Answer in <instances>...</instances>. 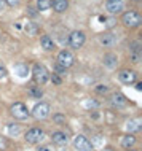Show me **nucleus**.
Here are the masks:
<instances>
[{
	"mask_svg": "<svg viewBox=\"0 0 142 151\" xmlns=\"http://www.w3.org/2000/svg\"><path fill=\"white\" fill-rule=\"evenodd\" d=\"M105 8H107V11L110 14L121 13V10H123V0H107Z\"/></svg>",
	"mask_w": 142,
	"mask_h": 151,
	"instance_id": "nucleus-10",
	"label": "nucleus"
},
{
	"mask_svg": "<svg viewBox=\"0 0 142 151\" xmlns=\"http://www.w3.org/2000/svg\"><path fill=\"white\" fill-rule=\"evenodd\" d=\"M66 70H67V68H64V67H61V65H56V72L59 73V75H66Z\"/></svg>",
	"mask_w": 142,
	"mask_h": 151,
	"instance_id": "nucleus-27",
	"label": "nucleus"
},
{
	"mask_svg": "<svg viewBox=\"0 0 142 151\" xmlns=\"http://www.w3.org/2000/svg\"><path fill=\"white\" fill-rule=\"evenodd\" d=\"M26 142L27 143H32V145H35V143H38L43 138V130L40 129V127H32V129H29L26 132Z\"/></svg>",
	"mask_w": 142,
	"mask_h": 151,
	"instance_id": "nucleus-7",
	"label": "nucleus"
},
{
	"mask_svg": "<svg viewBox=\"0 0 142 151\" xmlns=\"http://www.w3.org/2000/svg\"><path fill=\"white\" fill-rule=\"evenodd\" d=\"M3 10H5V2H3V0H0V13H2Z\"/></svg>",
	"mask_w": 142,
	"mask_h": 151,
	"instance_id": "nucleus-30",
	"label": "nucleus"
},
{
	"mask_svg": "<svg viewBox=\"0 0 142 151\" xmlns=\"http://www.w3.org/2000/svg\"><path fill=\"white\" fill-rule=\"evenodd\" d=\"M5 76H6V68L0 65V80H2V78H5Z\"/></svg>",
	"mask_w": 142,
	"mask_h": 151,
	"instance_id": "nucleus-28",
	"label": "nucleus"
},
{
	"mask_svg": "<svg viewBox=\"0 0 142 151\" xmlns=\"http://www.w3.org/2000/svg\"><path fill=\"white\" fill-rule=\"evenodd\" d=\"M134 143H136V137H133V135H126V137L121 138V146L126 150H129Z\"/></svg>",
	"mask_w": 142,
	"mask_h": 151,
	"instance_id": "nucleus-17",
	"label": "nucleus"
},
{
	"mask_svg": "<svg viewBox=\"0 0 142 151\" xmlns=\"http://www.w3.org/2000/svg\"><path fill=\"white\" fill-rule=\"evenodd\" d=\"M85 40H86L85 33L81 32V30H74V32L69 35V43H70L72 48H75V49L81 48V46L85 45Z\"/></svg>",
	"mask_w": 142,
	"mask_h": 151,
	"instance_id": "nucleus-6",
	"label": "nucleus"
},
{
	"mask_svg": "<svg viewBox=\"0 0 142 151\" xmlns=\"http://www.w3.org/2000/svg\"><path fill=\"white\" fill-rule=\"evenodd\" d=\"M99 41H101V45H104V46H113L117 41V38L113 33H102L99 37Z\"/></svg>",
	"mask_w": 142,
	"mask_h": 151,
	"instance_id": "nucleus-13",
	"label": "nucleus"
},
{
	"mask_svg": "<svg viewBox=\"0 0 142 151\" xmlns=\"http://www.w3.org/2000/svg\"><path fill=\"white\" fill-rule=\"evenodd\" d=\"M121 21H123V24L126 27H137L141 26L142 19L139 16V13H136V11H126L123 18H121Z\"/></svg>",
	"mask_w": 142,
	"mask_h": 151,
	"instance_id": "nucleus-4",
	"label": "nucleus"
},
{
	"mask_svg": "<svg viewBox=\"0 0 142 151\" xmlns=\"http://www.w3.org/2000/svg\"><path fill=\"white\" fill-rule=\"evenodd\" d=\"M139 119H134V121H128V124H126V129L129 130V132H136V130L141 129V124H139Z\"/></svg>",
	"mask_w": 142,
	"mask_h": 151,
	"instance_id": "nucleus-20",
	"label": "nucleus"
},
{
	"mask_svg": "<svg viewBox=\"0 0 142 151\" xmlns=\"http://www.w3.org/2000/svg\"><path fill=\"white\" fill-rule=\"evenodd\" d=\"M6 130H8L10 135H18L19 134V126L18 124H10L8 127H6Z\"/></svg>",
	"mask_w": 142,
	"mask_h": 151,
	"instance_id": "nucleus-23",
	"label": "nucleus"
},
{
	"mask_svg": "<svg viewBox=\"0 0 142 151\" xmlns=\"http://www.w3.org/2000/svg\"><path fill=\"white\" fill-rule=\"evenodd\" d=\"M97 91H99V92H107V88H102V84H101V88H97Z\"/></svg>",
	"mask_w": 142,
	"mask_h": 151,
	"instance_id": "nucleus-31",
	"label": "nucleus"
},
{
	"mask_svg": "<svg viewBox=\"0 0 142 151\" xmlns=\"http://www.w3.org/2000/svg\"><path fill=\"white\" fill-rule=\"evenodd\" d=\"M126 151H133V150H126Z\"/></svg>",
	"mask_w": 142,
	"mask_h": 151,
	"instance_id": "nucleus-33",
	"label": "nucleus"
},
{
	"mask_svg": "<svg viewBox=\"0 0 142 151\" xmlns=\"http://www.w3.org/2000/svg\"><path fill=\"white\" fill-rule=\"evenodd\" d=\"M40 45H42L43 49H46V51H53L54 49V40L50 35H43L40 38Z\"/></svg>",
	"mask_w": 142,
	"mask_h": 151,
	"instance_id": "nucleus-14",
	"label": "nucleus"
},
{
	"mask_svg": "<svg viewBox=\"0 0 142 151\" xmlns=\"http://www.w3.org/2000/svg\"><path fill=\"white\" fill-rule=\"evenodd\" d=\"M118 78H120V81L123 84H133L134 81H136V78H137V73L134 70L125 68V70H121L120 73H118Z\"/></svg>",
	"mask_w": 142,
	"mask_h": 151,
	"instance_id": "nucleus-9",
	"label": "nucleus"
},
{
	"mask_svg": "<svg viewBox=\"0 0 142 151\" xmlns=\"http://www.w3.org/2000/svg\"><path fill=\"white\" fill-rule=\"evenodd\" d=\"M29 94L32 95L34 99H40V97H42V89H40V86H32V88H29Z\"/></svg>",
	"mask_w": 142,
	"mask_h": 151,
	"instance_id": "nucleus-21",
	"label": "nucleus"
},
{
	"mask_svg": "<svg viewBox=\"0 0 142 151\" xmlns=\"http://www.w3.org/2000/svg\"><path fill=\"white\" fill-rule=\"evenodd\" d=\"M74 146H75V150H78V151H91L93 150L91 142L86 137H83V135H77V137L74 138Z\"/></svg>",
	"mask_w": 142,
	"mask_h": 151,
	"instance_id": "nucleus-8",
	"label": "nucleus"
},
{
	"mask_svg": "<svg viewBox=\"0 0 142 151\" xmlns=\"http://www.w3.org/2000/svg\"><path fill=\"white\" fill-rule=\"evenodd\" d=\"M51 6L56 13H64L69 8V2L67 0H51Z\"/></svg>",
	"mask_w": 142,
	"mask_h": 151,
	"instance_id": "nucleus-12",
	"label": "nucleus"
},
{
	"mask_svg": "<svg viewBox=\"0 0 142 151\" xmlns=\"http://www.w3.org/2000/svg\"><path fill=\"white\" fill-rule=\"evenodd\" d=\"M32 116L35 119H46L50 116V105L45 102H40V103H35V107L32 108Z\"/></svg>",
	"mask_w": 142,
	"mask_h": 151,
	"instance_id": "nucleus-3",
	"label": "nucleus"
},
{
	"mask_svg": "<svg viewBox=\"0 0 142 151\" xmlns=\"http://www.w3.org/2000/svg\"><path fill=\"white\" fill-rule=\"evenodd\" d=\"M117 62H118V57H117V54H112V53H109V54H105V56H104V65H105V67H109V68H113V67H117Z\"/></svg>",
	"mask_w": 142,
	"mask_h": 151,
	"instance_id": "nucleus-15",
	"label": "nucleus"
},
{
	"mask_svg": "<svg viewBox=\"0 0 142 151\" xmlns=\"http://www.w3.org/2000/svg\"><path fill=\"white\" fill-rule=\"evenodd\" d=\"M74 61H75L74 54L70 53V51H67V49H62V51L58 54V64L61 65V67H64V68L72 67V65H74Z\"/></svg>",
	"mask_w": 142,
	"mask_h": 151,
	"instance_id": "nucleus-5",
	"label": "nucleus"
},
{
	"mask_svg": "<svg viewBox=\"0 0 142 151\" xmlns=\"http://www.w3.org/2000/svg\"><path fill=\"white\" fill-rule=\"evenodd\" d=\"M14 73L19 78H26L27 73H29V67L26 64H18V65H14Z\"/></svg>",
	"mask_w": 142,
	"mask_h": 151,
	"instance_id": "nucleus-16",
	"label": "nucleus"
},
{
	"mask_svg": "<svg viewBox=\"0 0 142 151\" xmlns=\"http://www.w3.org/2000/svg\"><path fill=\"white\" fill-rule=\"evenodd\" d=\"M11 115L14 116L16 119H27V116L30 115V111L27 110V107H26V103H22V102H14L13 105H11Z\"/></svg>",
	"mask_w": 142,
	"mask_h": 151,
	"instance_id": "nucleus-2",
	"label": "nucleus"
},
{
	"mask_svg": "<svg viewBox=\"0 0 142 151\" xmlns=\"http://www.w3.org/2000/svg\"><path fill=\"white\" fill-rule=\"evenodd\" d=\"M3 2H5V5H8V6H16V5H19L21 0H3Z\"/></svg>",
	"mask_w": 142,
	"mask_h": 151,
	"instance_id": "nucleus-25",
	"label": "nucleus"
},
{
	"mask_svg": "<svg viewBox=\"0 0 142 151\" xmlns=\"http://www.w3.org/2000/svg\"><path fill=\"white\" fill-rule=\"evenodd\" d=\"M37 8L40 11H48L51 8V0H37Z\"/></svg>",
	"mask_w": 142,
	"mask_h": 151,
	"instance_id": "nucleus-19",
	"label": "nucleus"
},
{
	"mask_svg": "<svg viewBox=\"0 0 142 151\" xmlns=\"http://www.w3.org/2000/svg\"><path fill=\"white\" fill-rule=\"evenodd\" d=\"M26 32H27V35H35V33H37V26H34L32 22H27Z\"/></svg>",
	"mask_w": 142,
	"mask_h": 151,
	"instance_id": "nucleus-22",
	"label": "nucleus"
},
{
	"mask_svg": "<svg viewBox=\"0 0 142 151\" xmlns=\"http://www.w3.org/2000/svg\"><path fill=\"white\" fill-rule=\"evenodd\" d=\"M53 121L58 123V124H64V123H66V116L56 113V115H53Z\"/></svg>",
	"mask_w": 142,
	"mask_h": 151,
	"instance_id": "nucleus-24",
	"label": "nucleus"
},
{
	"mask_svg": "<svg viewBox=\"0 0 142 151\" xmlns=\"http://www.w3.org/2000/svg\"><path fill=\"white\" fill-rule=\"evenodd\" d=\"M32 76H34V81L37 84H45L50 80V73L46 70L45 65H42V64H35L32 67Z\"/></svg>",
	"mask_w": 142,
	"mask_h": 151,
	"instance_id": "nucleus-1",
	"label": "nucleus"
},
{
	"mask_svg": "<svg viewBox=\"0 0 142 151\" xmlns=\"http://www.w3.org/2000/svg\"><path fill=\"white\" fill-rule=\"evenodd\" d=\"M38 151H53V150L50 146H42V148H38Z\"/></svg>",
	"mask_w": 142,
	"mask_h": 151,
	"instance_id": "nucleus-29",
	"label": "nucleus"
},
{
	"mask_svg": "<svg viewBox=\"0 0 142 151\" xmlns=\"http://www.w3.org/2000/svg\"><path fill=\"white\" fill-rule=\"evenodd\" d=\"M51 81H53V83H56V84H61L62 83V80L58 76V73H53V75H51Z\"/></svg>",
	"mask_w": 142,
	"mask_h": 151,
	"instance_id": "nucleus-26",
	"label": "nucleus"
},
{
	"mask_svg": "<svg viewBox=\"0 0 142 151\" xmlns=\"http://www.w3.org/2000/svg\"><path fill=\"white\" fill-rule=\"evenodd\" d=\"M136 88H137V91H141V89H142V83H137Z\"/></svg>",
	"mask_w": 142,
	"mask_h": 151,
	"instance_id": "nucleus-32",
	"label": "nucleus"
},
{
	"mask_svg": "<svg viewBox=\"0 0 142 151\" xmlns=\"http://www.w3.org/2000/svg\"><path fill=\"white\" fill-rule=\"evenodd\" d=\"M51 140H53V143L54 145H58V146H64V145H67L69 143V137L64 134V132H53L51 134Z\"/></svg>",
	"mask_w": 142,
	"mask_h": 151,
	"instance_id": "nucleus-11",
	"label": "nucleus"
},
{
	"mask_svg": "<svg viewBox=\"0 0 142 151\" xmlns=\"http://www.w3.org/2000/svg\"><path fill=\"white\" fill-rule=\"evenodd\" d=\"M112 103H113V105H117V107H123V105H126L125 95H123V94H115V95H113V99H112Z\"/></svg>",
	"mask_w": 142,
	"mask_h": 151,
	"instance_id": "nucleus-18",
	"label": "nucleus"
}]
</instances>
